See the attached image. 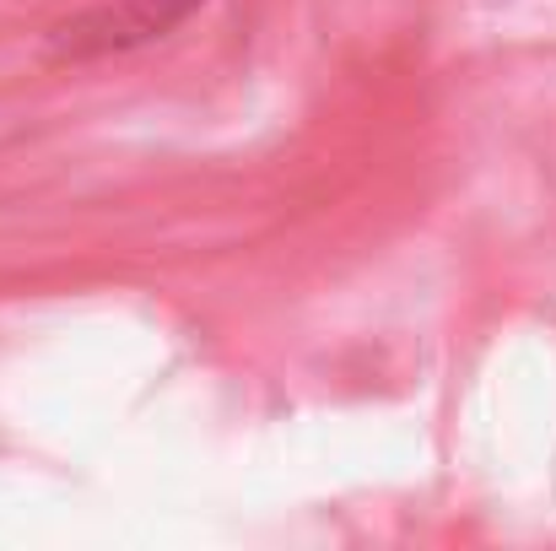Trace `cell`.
I'll use <instances>...</instances> for the list:
<instances>
[{
	"label": "cell",
	"mask_w": 556,
	"mask_h": 551,
	"mask_svg": "<svg viewBox=\"0 0 556 551\" xmlns=\"http://www.w3.org/2000/svg\"><path fill=\"white\" fill-rule=\"evenodd\" d=\"M194 5H200V0H109V5H92V11L60 22L43 49H49V60H60V65L125 54V49H141V43L168 38Z\"/></svg>",
	"instance_id": "cell-1"
}]
</instances>
